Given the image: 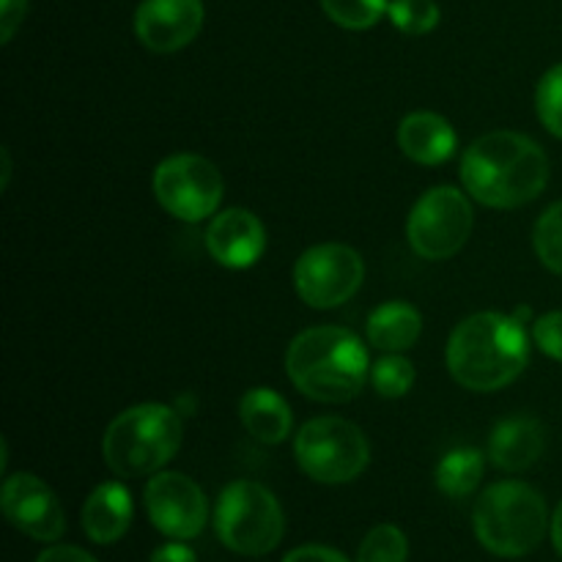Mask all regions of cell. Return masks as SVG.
Here are the masks:
<instances>
[{"label": "cell", "mask_w": 562, "mask_h": 562, "mask_svg": "<svg viewBox=\"0 0 562 562\" xmlns=\"http://www.w3.org/2000/svg\"><path fill=\"white\" fill-rule=\"evenodd\" d=\"M461 184L483 206L519 209L547 190L549 157L521 132H488L461 157Z\"/></svg>", "instance_id": "1"}, {"label": "cell", "mask_w": 562, "mask_h": 562, "mask_svg": "<svg viewBox=\"0 0 562 562\" xmlns=\"http://www.w3.org/2000/svg\"><path fill=\"white\" fill-rule=\"evenodd\" d=\"M530 362L525 324L503 313H475L448 340L450 376L472 393H494L516 382Z\"/></svg>", "instance_id": "2"}, {"label": "cell", "mask_w": 562, "mask_h": 562, "mask_svg": "<svg viewBox=\"0 0 562 562\" xmlns=\"http://www.w3.org/2000/svg\"><path fill=\"white\" fill-rule=\"evenodd\" d=\"M285 371L302 395L322 404L357 398L371 366L368 349L351 329L311 327L291 340Z\"/></svg>", "instance_id": "3"}, {"label": "cell", "mask_w": 562, "mask_h": 562, "mask_svg": "<svg viewBox=\"0 0 562 562\" xmlns=\"http://www.w3.org/2000/svg\"><path fill=\"white\" fill-rule=\"evenodd\" d=\"M181 448V417L165 404H137L108 426L104 464L119 477L157 475Z\"/></svg>", "instance_id": "4"}, {"label": "cell", "mask_w": 562, "mask_h": 562, "mask_svg": "<svg viewBox=\"0 0 562 562\" xmlns=\"http://www.w3.org/2000/svg\"><path fill=\"white\" fill-rule=\"evenodd\" d=\"M475 536L497 558H525L541 547L549 530V510L541 494L521 481L494 483L477 499Z\"/></svg>", "instance_id": "5"}, {"label": "cell", "mask_w": 562, "mask_h": 562, "mask_svg": "<svg viewBox=\"0 0 562 562\" xmlns=\"http://www.w3.org/2000/svg\"><path fill=\"white\" fill-rule=\"evenodd\" d=\"M214 530L225 549L241 558H263L283 541L285 516L278 497L256 481L223 488L214 508Z\"/></svg>", "instance_id": "6"}, {"label": "cell", "mask_w": 562, "mask_h": 562, "mask_svg": "<svg viewBox=\"0 0 562 562\" xmlns=\"http://www.w3.org/2000/svg\"><path fill=\"white\" fill-rule=\"evenodd\" d=\"M294 456L300 470L316 483H349L366 472L371 461L368 439L344 417H316L296 434Z\"/></svg>", "instance_id": "7"}, {"label": "cell", "mask_w": 562, "mask_h": 562, "mask_svg": "<svg viewBox=\"0 0 562 562\" xmlns=\"http://www.w3.org/2000/svg\"><path fill=\"white\" fill-rule=\"evenodd\" d=\"M472 223H475V214L464 192L456 187H431L412 206L406 236H409L412 250L420 258L445 261L467 245Z\"/></svg>", "instance_id": "8"}, {"label": "cell", "mask_w": 562, "mask_h": 562, "mask_svg": "<svg viewBox=\"0 0 562 562\" xmlns=\"http://www.w3.org/2000/svg\"><path fill=\"white\" fill-rule=\"evenodd\" d=\"M223 192L220 168L198 154H173L154 170V195L159 206L184 223H201L217 212Z\"/></svg>", "instance_id": "9"}, {"label": "cell", "mask_w": 562, "mask_h": 562, "mask_svg": "<svg viewBox=\"0 0 562 562\" xmlns=\"http://www.w3.org/2000/svg\"><path fill=\"white\" fill-rule=\"evenodd\" d=\"M366 263L360 252L346 245H316L300 256L294 267V285L302 302L316 311L338 307L360 291Z\"/></svg>", "instance_id": "10"}, {"label": "cell", "mask_w": 562, "mask_h": 562, "mask_svg": "<svg viewBox=\"0 0 562 562\" xmlns=\"http://www.w3.org/2000/svg\"><path fill=\"white\" fill-rule=\"evenodd\" d=\"M146 510L151 525L173 541L198 538L206 527L209 503L203 488L181 472H157L148 481Z\"/></svg>", "instance_id": "11"}, {"label": "cell", "mask_w": 562, "mask_h": 562, "mask_svg": "<svg viewBox=\"0 0 562 562\" xmlns=\"http://www.w3.org/2000/svg\"><path fill=\"white\" fill-rule=\"evenodd\" d=\"M0 505L11 527L25 532L33 541L55 543L66 532V516L58 497L42 477L31 472H16L5 477Z\"/></svg>", "instance_id": "12"}, {"label": "cell", "mask_w": 562, "mask_h": 562, "mask_svg": "<svg viewBox=\"0 0 562 562\" xmlns=\"http://www.w3.org/2000/svg\"><path fill=\"white\" fill-rule=\"evenodd\" d=\"M203 27L201 0H143L135 14V33L151 53H176Z\"/></svg>", "instance_id": "13"}, {"label": "cell", "mask_w": 562, "mask_h": 562, "mask_svg": "<svg viewBox=\"0 0 562 562\" xmlns=\"http://www.w3.org/2000/svg\"><path fill=\"white\" fill-rule=\"evenodd\" d=\"M206 250L228 269H247L267 250V228L247 209H225L206 231Z\"/></svg>", "instance_id": "14"}, {"label": "cell", "mask_w": 562, "mask_h": 562, "mask_svg": "<svg viewBox=\"0 0 562 562\" xmlns=\"http://www.w3.org/2000/svg\"><path fill=\"white\" fill-rule=\"evenodd\" d=\"M547 448V428L530 415L505 417L494 426L488 439V456L494 467L505 472H525L536 464Z\"/></svg>", "instance_id": "15"}, {"label": "cell", "mask_w": 562, "mask_h": 562, "mask_svg": "<svg viewBox=\"0 0 562 562\" xmlns=\"http://www.w3.org/2000/svg\"><path fill=\"white\" fill-rule=\"evenodd\" d=\"M132 516H135V505L124 483H102L82 505V530L93 543L108 547L126 536Z\"/></svg>", "instance_id": "16"}, {"label": "cell", "mask_w": 562, "mask_h": 562, "mask_svg": "<svg viewBox=\"0 0 562 562\" xmlns=\"http://www.w3.org/2000/svg\"><path fill=\"white\" fill-rule=\"evenodd\" d=\"M398 146L420 165H442L456 154V130L439 113H409L398 126Z\"/></svg>", "instance_id": "17"}, {"label": "cell", "mask_w": 562, "mask_h": 562, "mask_svg": "<svg viewBox=\"0 0 562 562\" xmlns=\"http://www.w3.org/2000/svg\"><path fill=\"white\" fill-rule=\"evenodd\" d=\"M241 426L263 445H280L291 434V406L269 387H252L239 401Z\"/></svg>", "instance_id": "18"}, {"label": "cell", "mask_w": 562, "mask_h": 562, "mask_svg": "<svg viewBox=\"0 0 562 562\" xmlns=\"http://www.w3.org/2000/svg\"><path fill=\"white\" fill-rule=\"evenodd\" d=\"M423 333V316L415 305L404 300H393L379 305L368 318V340L373 349L401 351L412 349Z\"/></svg>", "instance_id": "19"}, {"label": "cell", "mask_w": 562, "mask_h": 562, "mask_svg": "<svg viewBox=\"0 0 562 562\" xmlns=\"http://www.w3.org/2000/svg\"><path fill=\"white\" fill-rule=\"evenodd\" d=\"M483 453L475 448H456L437 464V488L448 497H470L483 481Z\"/></svg>", "instance_id": "20"}, {"label": "cell", "mask_w": 562, "mask_h": 562, "mask_svg": "<svg viewBox=\"0 0 562 562\" xmlns=\"http://www.w3.org/2000/svg\"><path fill=\"white\" fill-rule=\"evenodd\" d=\"M322 9L335 25L349 31H368L390 9L387 0H322Z\"/></svg>", "instance_id": "21"}, {"label": "cell", "mask_w": 562, "mask_h": 562, "mask_svg": "<svg viewBox=\"0 0 562 562\" xmlns=\"http://www.w3.org/2000/svg\"><path fill=\"white\" fill-rule=\"evenodd\" d=\"M387 14L390 22L406 36H426L439 25L442 11L437 0H393Z\"/></svg>", "instance_id": "22"}, {"label": "cell", "mask_w": 562, "mask_h": 562, "mask_svg": "<svg viewBox=\"0 0 562 562\" xmlns=\"http://www.w3.org/2000/svg\"><path fill=\"white\" fill-rule=\"evenodd\" d=\"M409 543L395 525H379L362 538L357 562H406Z\"/></svg>", "instance_id": "23"}, {"label": "cell", "mask_w": 562, "mask_h": 562, "mask_svg": "<svg viewBox=\"0 0 562 562\" xmlns=\"http://www.w3.org/2000/svg\"><path fill=\"white\" fill-rule=\"evenodd\" d=\"M532 245H536L538 258L547 269L554 274H562V201L552 203L541 220L536 223V234H532Z\"/></svg>", "instance_id": "24"}, {"label": "cell", "mask_w": 562, "mask_h": 562, "mask_svg": "<svg viewBox=\"0 0 562 562\" xmlns=\"http://www.w3.org/2000/svg\"><path fill=\"white\" fill-rule=\"evenodd\" d=\"M371 379L382 398H404L415 384V366L401 355L382 357L373 362Z\"/></svg>", "instance_id": "25"}, {"label": "cell", "mask_w": 562, "mask_h": 562, "mask_svg": "<svg viewBox=\"0 0 562 562\" xmlns=\"http://www.w3.org/2000/svg\"><path fill=\"white\" fill-rule=\"evenodd\" d=\"M536 108L541 124L562 140V64L552 66V69L541 77L536 91Z\"/></svg>", "instance_id": "26"}, {"label": "cell", "mask_w": 562, "mask_h": 562, "mask_svg": "<svg viewBox=\"0 0 562 562\" xmlns=\"http://www.w3.org/2000/svg\"><path fill=\"white\" fill-rule=\"evenodd\" d=\"M532 338H536L538 349L552 360L562 362V311L547 313L532 324Z\"/></svg>", "instance_id": "27"}, {"label": "cell", "mask_w": 562, "mask_h": 562, "mask_svg": "<svg viewBox=\"0 0 562 562\" xmlns=\"http://www.w3.org/2000/svg\"><path fill=\"white\" fill-rule=\"evenodd\" d=\"M27 11V0H0V42L9 44L16 27L22 25Z\"/></svg>", "instance_id": "28"}, {"label": "cell", "mask_w": 562, "mask_h": 562, "mask_svg": "<svg viewBox=\"0 0 562 562\" xmlns=\"http://www.w3.org/2000/svg\"><path fill=\"white\" fill-rule=\"evenodd\" d=\"M283 562H349L346 554H340L338 549L318 547V543H311V547H300L294 552H289Z\"/></svg>", "instance_id": "29"}, {"label": "cell", "mask_w": 562, "mask_h": 562, "mask_svg": "<svg viewBox=\"0 0 562 562\" xmlns=\"http://www.w3.org/2000/svg\"><path fill=\"white\" fill-rule=\"evenodd\" d=\"M36 562H97V558H91V554L80 547L55 543V547L44 549V552L36 558Z\"/></svg>", "instance_id": "30"}, {"label": "cell", "mask_w": 562, "mask_h": 562, "mask_svg": "<svg viewBox=\"0 0 562 562\" xmlns=\"http://www.w3.org/2000/svg\"><path fill=\"white\" fill-rule=\"evenodd\" d=\"M148 562H198V558L190 547L173 541V543H165V547H159Z\"/></svg>", "instance_id": "31"}, {"label": "cell", "mask_w": 562, "mask_h": 562, "mask_svg": "<svg viewBox=\"0 0 562 562\" xmlns=\"http://www.w3.org/2000/svg\"><path fill=\"white\" fill-rule=\"evenodd\" d=\"M552 543L562 558V503L558 505V510H554V516H552Z\"/></svg>", "instance_id": "32"}]
</instances>
